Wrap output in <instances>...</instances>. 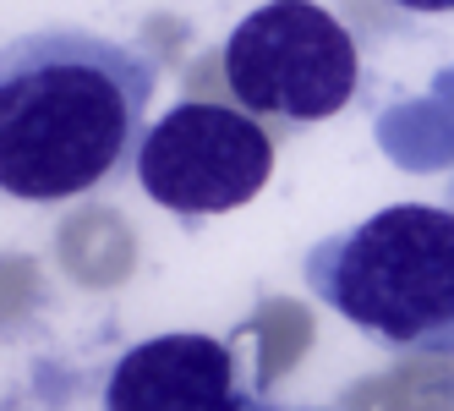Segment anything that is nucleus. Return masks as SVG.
<instances>
[{"mask_svg":"<svg viewBox=\"0 0 454 411\" xmlns=\"http://www.w3.org/2000/svg\"><path fill=\"white\" fill-rule=\"evenodd\" d=\"M153 55L88 28L17 34L0 60V186L60 203L121 176L148 138Z\"/></svg>","mask_w":454,"mask_h":411,"instance_id":"1","label":"nucleus"},{"mask_svg":"<svg viewBox=\"0 0 454 411\" xmlns=\"http://www.w3.org/2000/svg\"><path fill=\"white\" fill-rule=\"evenodd\" d=\"M312 296L362 335L416 357H454V209L395 203L307 247Z\"/></svg>","mask_w":454,"mask_h":411,"instance_id":"2","label":"nucleus"},{"mask_svg":"<svg viewBox=\"0 0 454 411\" xmlns=\"http://www.w3.org/2000/svg\"><path fill=\"white\" fill-rule=\"evenodd\" d=\"M236 105L274 121H329L350 105L362 60L345 22L317 0H263L224 39Z\"/></svg>","mask_w":454,"mask_h":411,"instance_id":"3","label":"nucleus"},{"mask_svg":"<svg viewBox=\"0 0 454 411\" xmlns=\"http://www.w3.org/2000/svg\"><path fill=\"white\" fill-rule=\"evenodd\" d=\"M274 176V138L231 105L186 99L148 126L137 148V186L181 219L231 214Z\"/></svg>","mask_w":454,"mask_h":411,"instance_id":"4","label":"nucleus"},{"mask_svg":"<svg viewBox=\"0 0 454 411\" xmlns=\"http://www.w3.org/2000/svg\"><path fill=\"white\" fill-rule=\"evenodd\" d=\"M105 411H274L247 378L231 340L214 335H153L105 378Z\"/></svg>","mask_w":454,"mask_h":411,"instance_id":"5","label":"nucleus"},{"mask_svg":"<svg viewBox=\"0 0 454 411\" xmlns=\"http://www.w3.org/2000/svg\"><path fill=\"white\" fill-rule=\"evenodd\" d=\"M378 143L400 170H449V198H454V67H443L427 93L400 99L378 115Z\"/></svg>","mask_w":454,"mask_h":411,"instance_id":"6","label":"nucleus"},{"mask_svg":"<svg viewBox=\"0 0 454 411\" xmlns=\"http://www.w3.org/2000/svg\"><path fill=\"white\" fill-rule=\"evenodd\" d=\"M388 6H400V12H421V17H443V12H454V0H388Z\"/></svg>","mask_w":454,"mask_h":411,"instance_id":"7","label":"nucleus"},{"mask_svg":"<svg viewBox=\"0 0 454 411\" xmlns=\"http://www.w3.org/2000/svg\"><path fill=\"white\" fill-rule=\"evenodd\" d=\"M301 411H323V406H301Z\"/></svg>","mask_w":454,"mask_h":411,"instance_id":"8","label":"nucleus"}]
</instances>
